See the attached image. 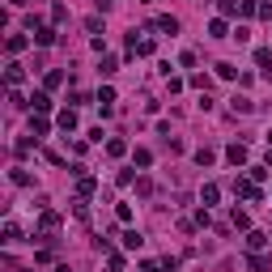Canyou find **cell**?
<instances>
[{"label":"cell","mask_w":272,"mask_h":272,"mask_svg":"<svg viewBox=\"0 0 272 272\" xmlns=\"http://www.w3.org/2000/svg\"><path fill=\"white\" fill-rule=\"evenodd\" d=\"M55 124H60L64 132H73V128H77V111H73V106H68V111H60V115H55Z\"/></svg>","instance_id":"obj_3"},{"label":"cell","mask_w":272,"mask_h":272,"mask_svg":"<svg viewBox=\"0 0 272 272\" xmlns=\"http://www.w3.org/2000/svg\"><path fill=\"white\" fill-rule=\"evenodd\" d=\"M30 132H34V140H39V136H47V132H51V124H47L43 115H39V119H30Z\"/></svg>","instance_id":"obj_10"},{"label":"cell","mask_w":272,"mask_h":272,"mask_svg":"<svg viewBox=\"0 0 272 272\" xmlns=\"http://www.w3.org/2000/svg\"><path fill=\"white\" fill-rule=\"evenodd\" d=\"M55 85H64V73L55 68V73H47V89H55Z\"/></svg>","instance_id":"obj_20"},{"label":"cell","mask_w":272,"mask_h":272,"mask_svg":"<svg viewBox=\"0 0 272 272\" xmlns=\"http://www.w3.org/2000/svg\"><path fill=\"white\" fill-rule=\"evenodd\" d=\"M26 43H30L26 34H9V51H13V55H17V51H26Z\"/></svg>","instance_id":"obj_12"},{"label":"cell","mask_w":272,"mask_h":272,"mask_svg":"<svg viewBox=\"0 0 272 272\" xmlns=\"http://www.w3.org/2000/svg\"><path fill=\"white\" fill-rule=\"evenodd\" d=\"M153 26H158L162 34H179V21H174V17H158Z\"/></svg>","instance_id":"obj_8"},{"label":"cell","mask_w":272,"mask_h":272,"mask_svg":"<svg viewBox=\"0 0 272 272\" xmlns=\"http://www.w3.org/2000/svg\"><path fill=\"white\" fill-rule=\"evenodd\" d=\"M247 247H251V251H264V247H268V238H264L259 230H251V234H247Z\"/></svg>","instance_id":"obj_9"},{"label":"cell","mask_w":272,"mask_h":272,"mask_svg":"<svg viewBox=\"0 0 272 272\" xmlns=\"http://www.w3.org/2000/svg\"><path fill=\"white\" fill-rule=\"evenodd\" d=\"M9 85H21V81H26V68H21V64H9Z\"/></svg>","instance_id":"obj_6"},{"label":"cell","mask_w":272,"mask_h":272,"mask_svg":"<svg viewBox=\"0 0 272 272\" xmlns=\"http://www.w3.org/2000/svg\"><path fill=\"white\" fill-rule=\"evenodd\" d=\"M226 158L234 162V166H243V162H247V145H230V149H226Z\"/></svg>","instance_id":"obj_5"},{"label":"cell","mask_w":272,"mask_h":272,"mask_svg":"<svg viewBox=\"0 0 272 272\" xmlns=\"http://www.w3.org/2000/svg\"><path fill=\"white\" fill-rule=\"evenodd\" d=\"M30 106L39 115H47V111H51V98H47V94H30Z\"/></svg>","instance_id":"obj_4"},{"label":"cell","mask_w":272,"mask_h":272,"mask_svg":"<svg viewBox=\"0 0 272 272\" xmlns=\"http://www.w3.org/2000/svg\"><path fill=\"white\" fill-rule=\"evenodd\" d=\"M251 13H259L255 0H238V17H251Z\"/></svg>","instance_id":"obj_16"},{"label":"cell","mask_w":272,"mask_h":272,"mask_svg":"<svg viewBox=\"0 0 272 272\" xmlns=\"http://www.w3.org/2000/svg\"><path fill=\"white\" fill-rule=\"evenodd\" d=\"M255 64L264 68V77L272 81V51H268V47H259V51H255Z\"/></svg>","instance_id":"obj_1"},{"label":"cell","mask_w":272,"mask_h":272,"mask_svg":"<svg viewBox=\"0 0 272 272\" xmlns=\"http://www.w3.org/2000/svg\"><path fill=\"white\" fill-rule=\"evenodd\" d=\"M247 264H251V272H268V268H272V264H268L264 255H251V259H247Z\"/></svg>","instance_id":"obj_18"},{"label":"cell","mask_w":272,"mask_h":272,"mask_svg":"<svg viewBox=\"0 0 272 272\" xmlns=\"http://www.w3.org/2000/svg\"><path fill=\"white\" fill-rule=\"evenodd\" d=\"M106 153H111V158H124L128 145H124V140H106Z\"/></svg>","instance_id":"obj_13"},{"label":"cell","mask_w":272,"mask_h":272,"mask_svg":"<svg viewBox=\"0 0 272 272\" xmlns=\"http://www.w3.org/2000/svg\"><path fill=\"white\" fill-rule=\"evenodd\" d=\"M55 226H60V217H55V213H43V217H39V230H43V234H51Z\"/></svg>","instance_id":"obj_7"},{"label":"cell","mask_w":272,"mask_h":272,"mask_svg":"<svg viewBox=\"0 0 272 272\" xmlns=\"http://www.w3.org/2000/svg\"><path fill=\"white\" fill-rule=\"evenodd\" d=\"M200 200H204V208H208V204H217V187H213V183H208V187H204V192H200Z\"/></svg>","instance_id":"obj_19"},{"label":"cell","mask_w":272,"mask_h":272,"mask_svg":"<svg viewBox=\"0 0 272 272\" xmlns=\"http://www.w3.org/2000/svg\"><path fill=\"white\" fill-rule=\"evenodd\" d=\"M217 77L221 81H234V64H217Z\"/></svg>","instance_id":"obj_22"},{"label":"cell","mask_w":272,"mask_h":272,"mask_svg":"<svg viewBox=\"0 0 272 272\" xmlns=\"http://www.w3.org/2000/svg\"><path fill=\"white\" fill-rule=\"evenodd\" d=\"M140 243H145V238H140V234H136V230H128V234H124V247H128V251H136V247H140Z\"/></svg>","instance_id":"obj_17"},{"label":"cell","mask_w":272,"mask_h":272,"mask_svg":"<svg viewBox=\"0 0 272 272\" xmlns=\"http://www.w3.org/2000/svg\"><path fill=\"white\" fill-rule=\"evenodd\" d=\"M9 5H13V9H21V5H26V0H9Z\"/></svg>","instance_id":"obj_23"},{"label":"cell","mask_w":272,"mask_h":272,"mask_svg":"<svg viewBox=\"0 0 272 272\" xmlns=\"http://www.w3.org/2000/svg\"><path fill=\"white\" fill-rule=\"evenodd\" d=\"M17 238H21V230L13 226V221H9V226H5V243H17Z\"/></svg>","instance_id":"obj_21"},{"label":"cell","mask_w":272,"mask_h":272,"mask_svg":"<svg viewBox=\"0 0 272 272\" xmlns=\"http://www.w3.org/2000/svg\"><path fill=\"white\" fill-rule=\"evenodd\" d=\"M251 111H255V102L247 94H234V115H251Z\"/></svg>","instance_id":"obj_2"},{"label":"cell","mask_w":272,"mask_h":272,"mask_svg":"<svg viewBox=\"0 0 272 272\" xmlns=\"http://www.w3.org/2000/svg\"><path fill=\"white\" fill-rule=\"evenodd\" d=\"M196 162H200V166H213V162H217V153H213V149H196Z\"/></svg>","instance_id":"obj_14"},{"label":"cell","mask_w":272,"mask_h":272,"mask_svg":"<svg viewBox=\"0 0 272 272\" xmlns=\"http://www.w3.org/2000/svg\"><path fill=\"white\" fill-rule=\"evenodd\" d=\"M230 221H234V226H238V230H247V226H251V217H247L243 208H234V213H230Z\"/></svg>","instance_id":"obj_15"},{"label":"cell","mask_w":272,"mask_h":272,"mask_svg":"<svg viewBox=\"0 0 272 272\" xmlns=\"http://www.w3.org/2000/svg\"><path fill=\"white\" fill-rule=\"evenodd\" d=\"M208 39H226V17H217V21H208Z\"/></svg>","instance_id":"obj_11"}]
</instances>
